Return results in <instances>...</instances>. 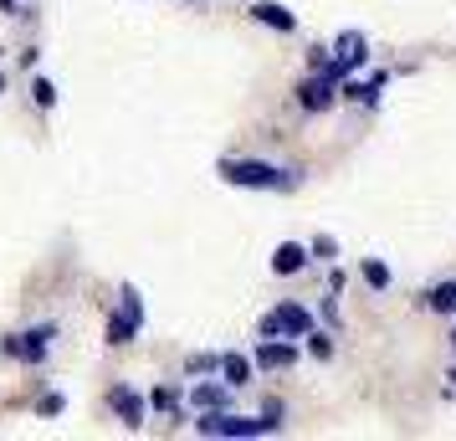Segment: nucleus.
<instances>
[{"mask_svg":"<svg viewBox=\"0 0 456 441\" xmlns=\"http://www.w3.org/2000/svg\"><path fill=\"white\" fill-rule=\"evenodd\" d=\"M221 180L226 185H247V190H292L297 169L267 165V159H221Z\"/></svg>","mask_w":456,"mask_h":441,"instance_id":"nucleus-1","label":"nucleus"},{"mask_svg":"<svg viewBox=\"0 0 456 441\" xmlns=\"http://www.w3.org/2000/svg\"><path fill=\"white\" fill-rule=\"evenodd\" d=\"M195 431L200 437H262V431H277L267 416H231V411H200V421H195Z\"/></svg>","mask_w":456,"mask_h":441,"instance_id":"nucleus-2","label":"nucleus"},{"mask_svg":"<svg viewBox=\"0 0 456 441\" xmlns=\"http://www.w3.org/2000/svg\"><path fill=\"white\" fill-rule=\"evenodd\" d=\"M52 339H57V323H37V329H26V334H11L0 349L16 355V359H26V364H42L46 349H52Z\"/></svg>","mask_w":456,"mask_h":441,"instance_id":"nucleus-3","label":"nucleus"},{"mask_svg":"<svg viewBox=\"0 0 456 441\" xmlns=\"http://www.w3.org/2000/svg\"><path fill=\"white\" fill-rule=\"evenodd\" d=\"M338 83H344V78H333L329 67H323V72H313L308 83L297 87V103H303V113H329V108L338 103Z\"/></svg>","mask_w":456,"mask_h":441,"instance_id":"nucleus-4","label":"nucleus"},{"mask_svg":"<svg viewBox=\"0 0 456 441\" xmlns=\"http://www.w3.org/2000/svg\"><path fill=\"white\" fill-rule=\"evenodd\" d=\"M370 57V42L359 37V31H344L338 42H333V62H329V72L333 78H344V72H354V67Z\"/></svg>","mask_w":456,"mask_h":441,"instance_id":"nucleus-5","label":"nucleus"},{"mask_svg":"<svg viewBox=\"0 0 456 441\" xmlns=\"http://www.w3.org/2000/svg\"><path fill=\"white\" fill-rule=\"evenodd\" d=\"M272 318H277V334H288V339H308V329H313V314L303 303H282V308H272Z\"/></svg>","mask_w":456,"mask_h":441,"instance_id":"nucleus-6","label":"nucleus"},{"mask_svg":"<svg viewBox=\"0 0 456 441\" xmlns=\"http://www.w3.org/2000/svg\"><path fill=\"white\" fill-rule=\"evenodd\" d=\"M231 390H236V385H226V380H221V385L200 380V385H190V405H195V411H226Z\"/></svg>","mask_w":456,"mask_h":441,"instance_id":"nucleus-7","label":"nucleus"},{"mask_svg":"<svg viewBox=\"0 0 456 441\" xmlns=\"http://www.w3.org/2000/svg\"><path fill=\"white\" fill-rule=\"evenodd\" d=\"M256 364H262V370H292V364H297V349L282 344V339H262V344H256Z\"/></svg>","mask_w":456,"mask_h":441,"instance_id":"nucleus-8","label":"nucleus"},{"mask_svg":"<svg viewBox=\"0 0 456 441\" xmlns=\"http://www.w3.org/2000/svg\"><path fill=\"white\" fill-rule=\"evenodd\" d=\"M308 267V247H297V241H282L277 252H272V273L277 277H297Z\"/></svg>","mask_w":456,"mask_h":441,"instance_id":"nucleus-9","label":"nucleus"},{"mask_svg":"<svg viewBox=\"0 0 456 441\" xmlns=\"http://www.w3.org/2000/svg\"><path fill=\"white\" fill-rule=\"evenodd\" d=\"M113 411H118V421H124V426H134V431H139V426H144V400L134 396V390H128V385H113Z\"/></svg>","mask_w":456,"mask_h":441,"instance_id":"nucleus-10","label":"nucleus"},{"mask_svg":"<svg viewBox=\"0 0 456 441\" xmlns=\"http://www.w3.org/2000/svg\"><path fill=\"white\" fill-rule=\"evenodd\" d=\"M251 21L272 26V31H292V26H297V16H292L288 5H277V0H256V5H251Z\"/></svg>","mask_w":456,"mask_h":441,"instance_id":"nucleus-11","label":"nucleus"},{"mask_svg":"<svg viewBox=\"0 0 456 441\" xmlns=\"http://www.w3.org/2000/svg\"><path fill=\"white\" fill-rule=\"evenodd\" d=\"M221 375H226V385H251V359L247 355H221Z\"/></svg>","mask_w":456,"mask_h":441,"instance_id":"nucleus-12","label":"nucleus"},{"mask_svg":"<svg viewBox=\"0 0 456 441\" xmlns=\"http://www.w3.org/2000/svg\"><path fill=\"white\" fill-rule=\"evenodd\" d=\"M426 308L431 314H456V277L452 282H436L431 293H426Z\"/></svg>","mask_w":456,"mask_h":441,"instance_id":"nucleus-13","label":"nucleus"},{"mask_svg":"<svg viewBox=\"0 0 456 441\" xmlns=\"http://www.w3.org/2000/svg\"><path fill=\"white\" fill-rule=\"evenodd\" d=\"M118 314H124L128 323H144V303H139V288H128V282H124V293H118Z\"/></svg>","mask_w":456,"mask_h":441,"instance_id":"nucleus-14","label":"nucleus"},{"mask_svg":"<svg viewBox=\"0 0 456 441\" xmlns=\"http://www.w3.org/2000/svg\"><path fill=\"white\" fill-rule=\"evenodd\" d=\"M134 334H139V323H128L124 314H113V318H108V344H128Z\"/></svg>","mask_w":456,"mask_h":441,"instance_id":"nucleus-15","label":"nucleus"},{"mask_svg":"<svg viewBox=\"0 0 456 441\" xmlns=\"http://www.w3.org/2000/svg\"><path fill=\"white\" fill-rule=\"evenodd\" d=\"M379 83H385V78H370V83H349L344 93H349L354 103H374V98H379Z\"/></svg>","mask_w":456,"mask_h":441,"instance_id":"nucleus-16","label":"nucleus"},{"mask_svg":"<svg viewBox=\"0 0 456 441\" xmlns=\"http://www.w3.org/2000/svg\"><path fill=\"white\" fill-rule=\"evenodd\" d=\"M31 98H37V108H57V87L46 78H31Z\"/></svg>","mask_w":456,"mask_h":441,"instance_id":"nucleus-17","label":"nucleus"},{"mask_svg":"<svg viewBox=\"0 0 456 441\" xmlns=\"http://www.w3.org/2000/svg\"><path fill=\"white\" fill-rule=\"evenodd\" d=\"M149 405H154V411H175V405H180V390H175V385H159V390L149 396Z\"/></svg>","mask_w":456,"mask_h":441,"instance_id":"nucleus-18","label":"nucleus"},{"mask_svg":"<svg viewBox=\"0 0 456 441\" xmlns=\"http://www.w3.org/2000/svg\"><path fill=\"white\" fill-rule=\"evenodd\" d=\"M364 282L370 288H390V267L385 262H364Z\"/></svg>","mask_w":456,"mask_h":441,"instance_id":"nucleus-19","label":"nucleus"},{"mask_svg":"<svg viewBox=\"0 0 456 441\" xmlns=\"http://www.w3.org/2000/svg\"><path fill=\"white\" fill-rule=\"evenodd\" d=\"M308 355L313 359H329L333 355V339L329 334H313V329H308Z\"/></svg>","mask_w":456,"mask_h":441,"instance_id":"nucleus-20","label":"nucleus"},{"mask_svg":"<svg viewBox=\"0 0 456 441\" xmlns=\"http://www.w3.org/2000/svg\"><path fill=\"white\" fill-rule=\"evenodd\" d=\"M210 370H221L216 355H190V375H210Z\"/></svg>","mask_w":456,"mask_h":441,"instance_id":"nucleus-21","label":"nucleus"},{"mask_svg":"<svg viewBox=\"0 0 456 441\" xmlns=\"http://www.w3.org/2000/svg\"><path fill=\"white\" fill-rule=\"evenodd\" d=\"M313 257L333 262V257H338V241H333V236H318V241H313Z\"/></svg>","mask_w":456,"mask_h":441,"instance_id":"nucleus-22","label":"nucleus"},{"mask_svg":"<svg viewBox=\"0 0 456 441\" xmlns=\"http://www.w3.org/2000/svg\"><path fill=\"white\" fill-rule=\"evenodd\" d=\"M37 411H42V416H62V411H67V400L57 396V390H52V396H42V405H37Z\"/></svg>","mask_w":456,"mask_h":441,"instance_id":"nucleus-23","label":"nucleus"},{"mask_svg":"<svg viewBox=\"0 0 456 441\" xmlns=\"http://www.w3.org/2000/svg\"><path fill=\"white\" fill-rule=\"evenodd\" d=\"M262 416H267L272 426H282V416H288V405H282V400H267V411H262Z\"/></svg>","mask_w":456,"mask_h":441,"instance_id":"nucleus-24","label":"nucleus"},{"mask_svg":"<svg viewBox=\"0 0 456 441\" xmlns=\"http://www.w3.org/2000/svg\"><path fill=\"white\" fill-rule=\"evenodd\" d=\"M0 11H5V16H21V11H16V0H0Z\"/></svg>","mask_w":456,"mask_h":441,"instance_id":"nucleus-25","label":"nucleus"},{"mask_svg":"<svg viewBox=\"0 0 456 441\" xmlns=\"http://www.w3.org/2000/svg\"><path fill=\"white\" fill-rule=\"evenodd\" d=\"M452 349H456V329H452Z\"/></svg>","mask_w":456,"mask_h":441,"instance_id":"nucleus-26","label":"nucleus"}]
</instances>
